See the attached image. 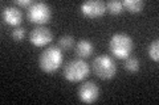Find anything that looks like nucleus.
<instances>
[{
	"instance_id": "1",
	"label": "nucleus",
	"mask_w": 159,
	"mask_h": 105,
	"mask_svg": "<svg viewBox=\"0 0 159 105\" xmlns=\"http://www.w3.org/2000/svg\"><path fill=\"white\" fill-rule=\"evenodd\" d=\"M64 61L62 51L58 46H49L40 54L39 57V66L41 71L47 74H53L61 66Z\"/></svg>"
},
{
	"instance_id": "2",
	"label": "nucleus",
	"mask_w": 159,
	"mask_h": 105,
	"mask_svg": "<svg viewBox=\"0 0 159 105\" xmlns=\"http://www.w3.org/2000/svg\"><path fill=\"white\" fill-rule=\"evenodd\" d=\"M109 49H110V53L116 58L126 59L133 53L134 41L126 33H116L113 34L110 41H109Z\"/></svg>"
},
{
	"instance_id": "3",
	"label": "nucleus",
	"mask_w": 159,
	"mask_h": 105,
	"mask_svg": "<svg viewBox=\"0 0 159 105\" xmlns=\"http://www.w3.org/2000/svg\"><path fill=\"white\" fill-rule=\"evenodd\" d=\"M89 72H90V66L89 63L82 58H76L65 64L64 67V78L70 83H78L84 80Z\"/></svg>"
},
{
	"instance_id": "4",
	"label": "nucleus",
	"mask_w": 159,
	"mask_h": 105,
	"mask_svg": "<svg viewBox=\"0 0 159 105\" xmlns=\"http://www.w3.org/2000/svg\"><path fill=\"white\" fill-rule=\"evenodd\" d=\"M92 70L99 79L109 80V79H113L116 76L117 63L110 55L103 54V55H98L94 58V61L92 63Z\"/></svg>"
},
{
	"instance_id": "5",
	"label": "nucleus",
	"mask_w": 159,
	"mask_h": 105,
	"mask_svg": "<svg viewBox=\"0 0 159 105\" xmlns=\"http://www.w3.org/2000/svg\"><path fill=\"white\" fill-rule=\"evenodd\" d=\"M52 17V8L44 2H34L27 8V18L32 24H47Z\"/></svg>"
},
{
	"instance_id": "6",
	"label": "nucleus",
	"mask_w": 159,
	"mask_h": 105,
	"mask_svg": "<svg viewBox=\"0 0 159 105\" xmlns=\"http://www.w3.org/2000/svg\"><path fill=\"white\" fill-rule=\"evenodd\" d=\"M53 39V34L51 29L44 26V25H39V26L33 28L31 33H29V42L36 47H43L51 43Z\"/></svg>"
},
{
	"instance_id": "7",
	"label": "nucleus",
	"mask_w": 159,
	"mask_h": 105,
	"mask_svg": "<svg viewBox=\"0 0 159 105\" xmlns=\"http://www.w3.org/2000/svg\"><path fill=\"white\" fill-rule=\"evenodd\" d=\"M99 97V87L94 82H84L78 88V99L84 104H93Z\"/></svg>"
},
{
	"instance_id": "8",
	"label": "nucleus",
	"mask_w": 159,
	"mask_h": 105,
	"mask_svg": "<svg viewBox=\"0 0 159 105\" xmlns=\"http://www.w3.org/2000/svg\"><path fill=\"white\" fill-rule=\"evenodd\" d=\"M80 11L88 18H98L105 14L106 4L99 0H88L80 6Z\"/></svg>"
},
{
	"instance_id": "9",
	"label": "nucleus",
	"mask_w": 159,
	"mask_h": 105,
	"mask_svg": "<svg viewBox=\"0 0 159 105\" xmlns=\"http://www.w3.org/2000/svg\"><path fill=\"white\" fill-rule=\"evenodd\" d=\"M2 17L6 24L11 25V26H19L23 20V13L16 6H9L3 9Z\"/></svg>"
},
{
	"instance_id": "10",
	"label": "nucleus",
	"mask_w": 159,
	"mask_h": 105,
	"mask_svg": "<svg viewBox=\"0 0 159 105\" xmlns=\"http://www.w3.org/2000/svg\"><path fill=\"white\" fill-rule=\"evenodd\" d=\"M74 51H76V55L78 58H82V59L89 58L94 51V45L89 39H80L76 45V47H74Z\"/></svg>"
},
{
	"instance_id": "11",
	"label": "nucleus",
	"mask_w": 159,
	"mask_h": 105,
	"mask_svg": "<svg viewBox=\"0 0 159 105\" xmlns=\"http://www.w3.org/2000/svg\"><path fill=\"white\" fill-rule=\"evenodd\" d=\"M122 6L130 13H139L145 8V2H142V0H125V2H122Z\"/></svg>"
},
{
	"instance_id": "12",
	"label": "nucleus",
	"mask_w": 159,
	"mask_h": 105,
	"mask_svg": "<svg viewBox=\"0 0 159 105\" xmlns=\"http://www.w3.org/2000/svg\"><path fill=\"white\" fill-rule=\"evenodd\" d=\"M125 70L127 72L130 74H135L139 71V68H141V63H139V59L134 55H129L126 59H125Z\"/></svg>"
},
{
	"instance_id": "13",
	"label": "nucleus",
	"mask_w": 159,
	"mask_h": 105,
	"mask_svg": "<svg viewBox=\"0 0 159 105\" xmlns=\"http://www.w3.org/2000/svg\"><path fill=\"white\" fill-rule=\"evenodd\" d=\"M123 6H122V2H118V0H110V2L106 3V11H109L114 16H118L123 12Z\"/></svg>"
},
{
	"instance_id": "14",
	"label": "nucleus",
	"mask_w": 159,
	"mask_h": 105,
	"mask_svg": "<svg viewBox=\"0 0 159 105\" xmlns=\"http://www.w3.org/2000/svg\"><path fill=\"white\" fill-rule=\"evenodd\" d=\"M74 45V38L69 34H65V36H61L58 39V47L61 50H69L72 49Z\"/></svg>"
},
{
	"instance_id": "15",
	"label": "nucleus",
	"mask_w": 159,
	"mask_h": 105,
	"mask_svg": "<svg viewBox=\"0 0 159 105\" xmlns=\"http://www.w3.org/2000/svg\"><path fill=\"white\" fill-rule=\"evenodd\" d=\"M148 57H150L154 62L159 61V41L158 39H154V41L148 45Z\"/></svg>"
},
{
	"instance_id": "16",
	"label": "nucleus",
	"mask_w": 159,
	"mask_h": 105,
	"mask_svg": "<svg viewBox=\"0 0 159 105\" xmlns=\"http://www.w3.org/2000/svg\"><path fill=\"white\" fill-rule=\"evenodd\" d=\"M12 38L15 39L16 42H20L25 38V28L23 26H16L12 30Z\"/></svg>"
},
{
	"instance_id": "17",
	"label": "nucleus",
	"mask_w": 159,
	"mask_h": 105,
	"mask_svg": "<svg viewBox=\"0 0 159 105\" xmlns=\"http://www.w3.org/2000/svg\"><path fill=\"white\" fill-rule=\"evenodd\" d=\"M13 4H15V6H17V7H25V8H28L32 4V2H31V0H15Z\"/></svg>"
}]
</instances>
